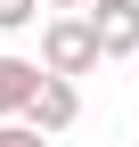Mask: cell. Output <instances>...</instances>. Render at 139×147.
I'll return each instance as SVG.
<instances>
[{"label": "cell", "mask_w": 139, "mask_h": 147, "mask_svg": "<svg viewBox=\"0 0 139 147\" xmlns=\"http://www.w3.org/2000/svg\"><path fill=\"white\" fill-rule=\"evenodd\" d=\"M90 33H98V49L107 57H139V0H90Z\"/></svg>", "instance_id": "obj_3"}, {"label": "cell", "mask_w": 139, "mask_h": 147, "mask_svg": "<svg viewBox=\"0 0 139 147\" xmlns=\"http://www.w3.org/2000/svg\"><path fill=\"white\" fill-rule=\"evenodd\" d=\"M41 74H49V65H33V57H0V123H16V115L33 106Z\"/></svg>", "instance_id": "obj_4"}, {"label": "cell", "mask_w": 139, "mask_h": 147, "mask_svg": "<svg viewBox=\"0 0 139 147\" xmlns=\"http://www.w3.org/2000/svg\"><path fill=\"white\" fill-rule=\"evenodd\" d=\"M98 57H107V49H98L90 16H49V25H41V65H49V74L74 82V74H90Z\"/></svg>", "instance_id": "obj_1"}, {"label": "cell", "mask_w": 139, "mask_h": 147, "mask_svg": "<svg viewBox=\"0 0 139 147\" xmlns=\"http://www.w3.org/2000/svg\"><path fill=\"white\" fill-rule=\"evenodd\" d=\"M33 16H41V0H0V33H25Z\"/></svg>", "instance_id": "obj_5"}, {"label": "cell", "mask_w": 139, "mask_h": 147, "mask_svg": "<svg viewBox=\"0 0 139 147\" xmlns=\"http://www.w3.org/2000/svg\"><path fill=\"white\" fill-rule=\"evenodd\" d=\"M74 115H82V90L65 82V74H41V90H33V106H25L16 123H33V131L57 139V131H74Z\"/></svg>", "instance_id": "obj_2"}, {"label": "cell", "mask_w": 139, "mask_h": 147, "mask_svg": "<svg viewBox=\"0 0 139 147\" xmlns=\"http://www.w3.org/2000/svg\"><path fill=\"white\" fill-rule=\"evenodd\" d=\"M41 8H57V16H74V8H90V0H41Z\"/></svg>", "instance_id": "obj_7"}, {"label": "cell", "mask_w": 139, "mask_h": 147, "mask_svg": "<svg viewBox=\"0 0 139 147\" xmlns=\"http://www.w3.org/2000/svg\"><path fill=\"white\" fill-rule=\"evenodd\" d=\"M0 147H49V131H33V123H0Z\"/></svg>", "instance_id": "obj_6"}]
</instances>
